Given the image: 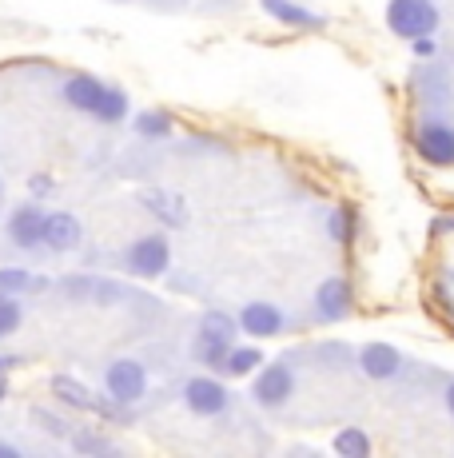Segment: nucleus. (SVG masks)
<instances>
[{
	"label": "nucleus",
	"mask_w": 454,
	"mask_h": 458,
	"mask_svg": "<svg viewBox=\"0 0 454 458\" xmlns=\"http://www.w3.org/2000/svg\"><path fill=\"white\" fill-rule=\"evenodd\" d=\"M32 419H37V422H45V430H48V435H56V438H68V430H72L64 419L48 415V411H32Z\"/></svg>",
	"instance_id": "obj_25"
},
{
	"label": "nucleus",
	"mask_w": 454,
	"mask_h": 458,
	"mask_svg": "<svg viewBox=\"0 0 454 458\" xmlns=\"http://www.w3.org/2000/svg\"><path fill=\"white\" fill-rule=\"evenodd\" d=\"M410 48H415V56H434V52H439V44H434V37H415V40H410Z\"/></svg>",
	"instance_id": "obj_26"
},
{
	"label": "nucleus",
	"mask_w": 454,
	"mask_h": 458,
	"mask_svg": "<svg viewBox=\"0 0 454 458\" xmlns=\"http://www.w3.org/2000/svg\"><path fill=\"white\" fill-rule=\"evenodd\" d=\"M331 451L339 458H366L371 454V435L363 427H343L335 435V443H331Z\"/></svg>",
	"instance_id": "obj_19"
},
{
	"label": "nucleus",
	"mask_w": 454,
	"mask_h": 458,
	"mask_svg": "<svg viewBox=\"0 0 454 458\" xmlns=\"http://www.w3.org/2000/svg\"><path fill=\"white\" fill-rule=\"evenodd\" d=\"M240 331L251 335V339H272V335H283L287 331V315L279 311L275 303H267V299H248V303L240 307Z\"/></svg>",
	"instance_id": "obj_11"
},
{
	"label": "nucleus",
	"mask_w": 454,
	"mask_h": 458,
	"mask_svg": "<svg viewBox=\"0 0 454 458\" xmlns=\"http://www.w3.org/2000/svg\"><path fill=\"white\" fill-rule=\"evenodd\" d=\"M295 367H291V359H275V363H259L256 367V383H251V403L256 407H264V411H279V407H287L291 403V394H295Z\"/></svg>",
	"instance_id": "obj_2"
},
{
	"label": "nucleus",
	"mask_w": 454,
	"mask_h": 458,
	"mask_svg": "<svg viewBox=\"0 0 454 458\" xmlns=\"http://www.w3.org/2000/svg\"><path fill=\"white\" fill-rule=\"evenodd\" d=\"M64 100L72 104L76 112H88V116L104 120V124H120L128 116V96L120 88H108L96 76H68L64 84Z\"/></svg>",
	"instance_id": "obj_1"
},
{
	"label": "nucleus",
	"mask_w": 454,
	"mask_h": 458,
	"mask_svg": "<svg viewBox=\"0 0 454 458\" xmlns=\"http://www.w3.org/2000/svg\"><path fill=\"white\" fill-rule=\"evenodd\" d=\"M72 435V446L80 454H100V451H112V443L108 438H100V435H92V430H68Z\"/></svg>",
	"instance_id": "obj_23"
},
{
	"label": "nucleus",
	"mask_w": 454,
	"mask_h": 458,
	"mask_svg": "<svg viewBox=\"0 0 454 458\" xmlns=\"http://www.w3.org/2000/svg\"><path fill=\"white\" fill-rule=\"evenodd\" d=\"M124 267L132 271V276H139V279H160L164 271L172 267L168 235L147 232V235H139V240H132L128 243V251H124Z\"/></svg>",
	"instance_id": "obj_4"
},
{
	"label": "nucleus",
	"mask_w": 454,
	"mask_h": 458,
	"mask_svg": "<svg viewBox=\"0 0 454 458\" xmlns=\"http://www.w3.org/2000/svg\"><path fill=\"white\" fill-rule=\"evenodd\" d=\"M24 451H21V446H16V443H0V458H21Z\"/></svg>",
	"instance_id": "obj_27"
},
{
	"label": "nucleus",
	"mask_w": 454,
	"mask_h": 458,
	"mask_svg": "<svg viewBox=\"0 0 454 458\" xmlns=\"http://www.w3.org/2000/svg\"><path fill=\"white\" fill-rule=\"evenodd\" d=\"M84 243V224L72 211H45V224H40V248L68 255Z\"/></svg>",
	"instance_id": "obj_8"
},
{
	"label": "nucleus",
	"mask_w": 454,
	"mask_h": 458,
	"mask_svg": "<svg viewBox=\"0 0 454 458\" xmlns=\"http://www.w3.org/2000/svg\"><path fill=\"white\" fill-rule=\"evenodd\" d=\"M331 235H335L339 243H351V240H355V216H351L347 208L331 216Z\"/></svg>",
	"instance_id": "obj_24"
},
{
	"label": "nucleus",
	"mask_w": 454,
	"mask_h": 458,
	"mask_svg": "<svg viewBox=\"0 0 454 458\" xmlns=\"http://www.w3.org/2000/svg\"><path fill=\"white\" fill-rule=\"evenodd\" d=\"M351 307H355V292H351V284H347L343 276L323 279L319 292H315V315L323 323L347 319V315H351Z\"/></svg>",
	"instance_id": "obj_13"
},
{
	"label": "nucleus",
	"mask_w": 454,
	"mask_h": 458,
	"mask_svg": "<svg viewBox=\"0 0 454 458\" xmlns=\"http://www.w3.org/2000/svg\"><path fill=\"white\" fill-rule=\"evenodd\" d=\"M144 208L152 211L160 224H168V227H183V224H188V208H183V199L168 196V191H144Z\"/></svg>",
	"instance_id": "obj_16"
},
{
	"label": "nucleus",
	"mask_w": 454,
	"mask_h": 458,
	"mask_svg": "<svg viewBox=\"0 0 454 458\" xmlns=\"http://www.w3.org/2000/svg\"><path fill=\"white\" fill-rule=\"evenodd\" d=\"M104 391H108L112 403L120 407H132L147 394V371L136 363V359H112L104 367Z\"/></svg>",
	"instance_id": "obj_5"
},
{
	"label": "nucleus",
	"mask_w": 454,
	"mask_h": 458,
	"mask_svg": "<svg viewBox=\"0 0 454 458\" xmlns=\"http://www.w3.org/2000/svg\"><path fill=\"white\" fill-rule=\"evenodd\" d=\"M24 323V307H21V295H4L0 292V339L16 335Z\"/></svg>",
	"instance_id": "obj_21"
},
{
	"label": "nucleus",
	"mask_w": 454,
	"mask_h": 458,
	"mask_svg": "<svg viewBox=\"0 0 454 458\" xmlns=\"http://www.w3.org/2000/svg\"><path fill=\"white\" fill-rule=\"evenodd\" d=\"M16 363H21V359H13V355H0V375H4L8 367H16Z\"/></svg>",
	"instance_id": "obj_29"
},
{
	"label": "nucleus",
	"mask_w": 454,
	"mask_h": 458,
	"mask_svg": "<svg viewBox=\"0 0 454 458\" xmlns=\"http://www.w3.org/2000/svg\"><path fill=\"white\" fill-rule=\"evenodd\" d=\"M231 343L235 339H227V335H215V331L199 327L196 343H191V355H196V363H204L207 371H220V363H223V355H227V347H231Z\"/></svg>",
	"instance_id": "obj_15"
},
{
	"label": "nucleus",
	"mask_w": 454,
	"mask_h": 458,
	"mask_svg": "<svg viewBox=\"0 0 454 458\" xmlns=\"http://www.w3.org/2000/svg\"><path fill=\"white\" fill-rule=\"evenodd\" d=\"M183 407L199 419H220L231 407V391L212 375H196L183 383Z\"/></svg>",
	"instance_id": "obj_6"
},
{
	"label": "nucleus",
	"mask_w": 454,
	"mask_h": 458,
	"mask_svg": "<svg viewBox=\"0 0 454 458\" xmlns=\"http://www.w3.org/2000/svg\"><path fill=\"white\" fill-rule=\"evenodd\" d=\"M52 394H56L64 407H76V411H88V415H104V419H128L124 411H120V403L112 399H96L84 383H76L72 375H56L52 378Z\"/></svg>",
	"instance_id": "obj_7"
},
{
	"label": "nucleus",
	"mask_w": 454,
	"mask_h": 458,
	"mask_svg": "<svg viewBox=\"0 0 454 458\" xmlns=\"http://www.w3.org/2000/svg\"><path fill=\"white\" fill-rule=\"evenodd\" d=\"M442 399H447V411H450V419H454V378L447 383V391H442Z\"/></svg>",
	"instance_id": "obj_28"
},
{
	"label": "nucleus",
	"mask_w": 454,
	"mask_h": 458,
	"mask_svg": "<svg viewBox=\"0 0 454 458\" xmlns=\"http://www.w3.org/2000/svg\"><path fill=\"white\" fill-rule=\"evenodd\" d=\"M415 148L426 164L454 167V128L442 124V120H423L415 131Z\"/></svg>",
	"instance_id": "obj_10"
},
{
	"label": "nucleus",
	"mask_w": 454,
	"mask_h": 458,
	"mask_svg": "<svg viewBox=\"0 0 454 458\" xmlns=\"http://www.w3.org/2000/svg\"><path fill=\"white\" fill-rule=\"evenodd\" d=\"M259 363H267L259 347H235V343H231V347H227V355H223V363H220V375L248 378V375H256Z\"/></svg>",
	"instance_id": "obj_17"
},
{
	"label": "nucleus",
	"mask_w": 454,
	"mask_h": 458,
	"mask_svg": "<svg viewBox=\"0 0 454 458\" xmlns=\"http://www.w3.org/2000/svg\"><path fill=\"white\" fill-rule=\"evenodd\" d=\"M48 279L32 276L29 267H0V292L4 295H29V292H45Z\"/></svg>",
	"instance_id": "obj_18"
},
{
	"label": "nucleus",
	"mask_w": 454,
	"mask_h": 458,
	"mask_svg": "<svg viewBox=\"0 0 454 458\" xmlns=\"http://www.w3.org/2000/svg\"><path fill=\"white\" fill-rule=\"evenodd\" d=\"M132 128H136L144 140H168V136H172V116H168V112L144 108V112H136Z\"/></svg>",
	"instance_id": "obj_20"
},
{
	"label": "nucleus",
	"mask_w": 454,
	"mask_h": 458,
	"mask_svg": "<svg viewBox=\"0 0 454 458\" xmlns=\"http://www.w3.org/2000/svg\"><path fill=\"white\" fill-rule=\"evenodd\" d=\"M40 224H45V208L37 204V199H29V204H16L8 211V243H13L16 251H40Z\"/></svg>",
	"instance_id": "obj_9"
},
{
	"label": "nucleus",
	"mask_w": 454,
	"mask_h": 458,
	"mask_svg": "<svg viewBox=\"0 0 454 458\" xmlns=\"http://www.w3.org/2000/svg\"><path fill=\"white\" fill-rule=\"evenodd\" d=\"M387 29L403 40L434 37V29H439V8H434V0H391Z\"/></svg>",
	"instance_id": "obj_3"
},
{
	"label": "nucleus",
	"mask_w": 454,
	"mask_h": 458,
	"mask_svg": "<svg viewBox=\"0 0 454 458\" xmlns=\"http://www.w3.org/2000/svg\"><path fill=\"white\" fill-rule=\"evenodd\" d=\"M259 8H264L272 21L287 24V29H307V32L327 29V16H323V13H311L307 4H295V0H259Z\"/></svg>",
	"instance_id": "obj_14"
},
{
	"label": "nucleus",
	"mask_w": 454,
	"mask_h": 458,
	"mask_svg": "<svg viewBox=\"0 0 454 458\" xmlns=\"http://www.w3.org/2000/svg\"><path fill=\"white\" fill-rule=\"evenodd\" d=\"M410 359L403 355V351H395L391 343H366V347H359V367L366 378H379V383H391V378H399L407 371Z\"/></svg>",
	"instance_id": "obj_12"
},
{
	"label": "nucleus",
	"mask_w": 454,
	"mask_h": 458,
	"mask_svg": "<svg viewBox=\"0 0 454 458\" xmlns=\"http://www.w3.org/2000/svg\"><path fill=\"white\" fill-rule=\"evenodd\" d=\"M4 394H8V378L0 375V403H4Z\"/></svg>",
	"instance_id": "obj_30"
},
{
	"label": "nucleus",
	"mask_w": 454,
	"mask_h": 458,
	"mask_svg": "<svg viewBox=\"0 0 454 458\" xmlns=\"http://www.w3.org/2000/svg\"><path fill=\"white\" fill-rule=\"evenodd\" d=\"M199 327H207V331H215V335H227V339H235L240 323H235V315H227V311H207L204 319H199Z\"/></svg>",
	"instance_id": "obj_22"
}]
</instances>
